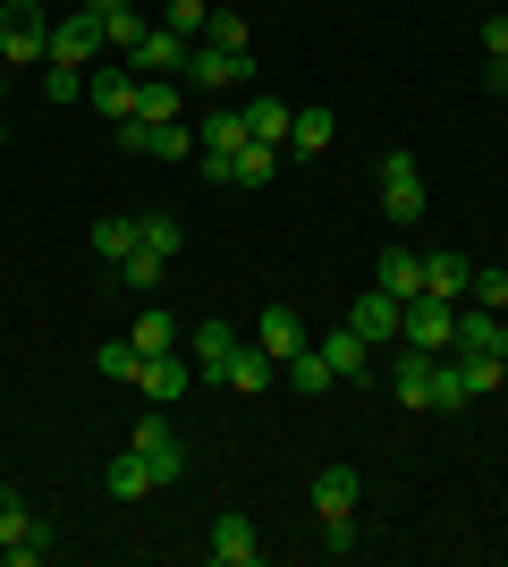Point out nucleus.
<instances>
[{"mask_svg":"<svg viewBox=\"0 0 508 567\" xmlns=\"http://www.w3.org/2000/svg\"><path fill=\"white\" fill-rule=\"evenodd\" d=\"M0 60H9V69H43V60H51L43 0H0Z\"/></svg>","mask_w":508,"mask_h":567,"instance_id":"1","label":"nucleus"},{"mask_svg":"<svg viewBox=\"0 0 508 567\" xmlns=\"http://www.w3.org/2000/svg\"><path fill=\"white\" fill-rule=\"evenodd\" d=\"M43 550H51V525L34 517V508H25L9 483H0V559H9V567H34Z\"/></svg>","mask_w":508,"mask_h":567,"instance_id":"2","label":"nucleus"},{"mask_svg":"<svg viewBox=\"0 0 508 567\" xmlns=\"http://www.w3.org/2000/svg\"><path fill=\"white\" fill-rule=\"evenodd\" d=\"M373 178H382V213L390 220H424L433 213V204H424V162H415V153H382Z\"/></svg>","mask_w":508,"mask_h":567,"instance_id":"3","label":"nucleus"},{"mask_svg":"<svg viewBox=\"0 0 508 567\" xmlns=\"http://www.w3.org/2000/svg\"><path fill=\"white\" fill-rule=\"evenodd\" d=\"M398 339H407V348H424V355H449V348H458V306H440V297H407Z\"/></svg>","mask_w":508,"mask_h":567,"instance_id":"4","label":"nucleus"},{"mask_svg":"<svg viewBox=\"0 0 508 567\" xmlns=\"http://www.w3.org/2000/svg\"><path fill=\"white\" fill-rule=\"evenodd\" d=\"M127 450H136V457H145V466H153V483H187V441L169 432V415H145Z\"/></svg>","mask_w":508,"mask_h":567,"instance_id":"5","label":"nucleus"},{"mask_svg":"<svg viewBox=\"0 0 508 567\" xmlns=\"http://www.w3.org/2000/svg\"><path fill=\"white\" fill-rule=\"evenodd\" d=\"M94 51H102V18H94V9L51 18V60H60V69H94Z\"/></svg>","mask_w":508,"mask_h":567,"instance_id":"6","label":"nucleus"},{"mask_svg":"<svg viewBox=\"0 0 508 567\" xmlns=\"http://www.w3.org/2000/svg\"><path fill=\"white\" fill-rule=\"evenodd\" d=\"M187 76L204 85V94H229V85H246V76H255V51H220V43H195V51H187Z\"/></svg>","mask_w":508,"mask_h":567,"instance_id":"7","label":"nucleus"},{"mask_svg":"<svg viewBox=\"0 0 508 567\" xmlns=\"http://www.w3.org/2000/svg\"><path fill=\"white\" fill-rule=\"evenodd\" d=\"M136 94H145V76H127V69H85V102H94L111 127H120V118H136Z\"/></svg>","mask_w":508,"mask_h":567,"instance_id":"8","label":"nucleus"},{"mask_svg":"<svg viewBox=\"0 0 508 567\" xmlns=\"http://www.w3.org/2000/svg\"><path fill=\"white\" fill-rule=\"evenodd\" d=\"M187 34H169V25H145V34H136V51H120L127 69H145V76H169V69H187Z\"/></svg>","mask_w":508,"mask_h":567,"instance_id":"9","label":"nucleus"},{"mask_svg":"<svg viewBox=\"0 0 508 567\" xmlns=\"http://www.w3.org/2000/svg\"><path fill=\"white\" fill-rule=\"evenodd\" d=\"M398 322H407V306H398L390 288H373V297H356V313H348V331H356L364 348H382V339H398Z\"/></svg>","mask_w":508,"mask_h":567,"instance_id":"10","label":"nucleus"},{"mask_svg":"<svg viewBox=\"0 0 508 567\" xmlns=\"http://www.w3.org/2000/svg\"><path fill=\"white\" fill-rule=\"evenodd\" d=\"M187 348H195V381H212V390H220L229 355H238V331H229V322H195V331H187Z\"/></svg>","mask_w":508,"mask_h":567,"instance_id":"11","label":"nucleus"},{"mask_svg":"<svg viewBox=\"0 0 508 567\" xmlns=\"http://www.w3.org/2000/svg\"><path fill=\"white\" fill-rule=\"evenodd\" d=\"M255 550H263V543H255V525H246V517H212V534H204V559H212V567H255Z\"/></svg>","mask_w":508,"mask_h":567,"instance_id":"12","label":"nucleus"},{"mask_svg":"<svg viewBox=\"0 0 508 567\" xmlns=\"http://www.w3.org/2000/svg\"><path fill=\"white\" fill-rule=\"evenodd\" d=\"M458 348H466V355H508L500 306H458Z\"/></svg>","mask_w":508,"mask_h":567,"instance_id":"13","label":"nucleus"},{"mask_svg":"<svg viewBox=\"0 0 508 567\" xmlns=\"http://www.w3.org/2000/svg\"><path fill=\"white\" fill-rule=\"evenodd\" d=\"M255 348L271 355V364H289L297 348H314V339H305V322H297L289 306H263V322H255Z\"/></svg>","mask_w":508,"mask_h":567,"instance_id":"14","label":"nucleus"},{"mask_svg":"<svg viewBox=\"0 0 508 567\" xmlns=\"http://www.w3.org/2000/svg\"><path fill=\"white\" fill-rule=\"evenodd\" d=\"M390 399H398V406H424V415H433V355H424V348H407L398 364H390Z\"/></svg>","mask_w":508,"mask_h":567,"instance_id":"15","label":"nucleus"},{"mask_svg":"<svg viewBox=\"0 0 508 567\" xmlns=\"http://www.w3.org/2000/svg\"><path fill=\"white\" fill-rule=\"evenodd\" d=\"M238 144H255V136H246V111H238V102H220V111L195 118V153H238Z\"/></svg>","mask_w":508,"mask_h":567,"instance_id":"16","label":"nucleus"},{"mask_svg":"<svg viewBox=\"0 0 508 567\" xmlns=\"http://www.w3.org/2000/svg\"><path fill=\"white\" fill-rule=\"evenodd\" d=\"M356 499H364V474H348V466L314 474V517H356Z\"/></svg>","mask_w":508,"mask_h":567,"instance_id":"17","label":"nucleus"},{"mask_svg":"<svg viewBox=\"0 0 508 567\" xmlns=\"http://www.w3.org/2000/svg\"><path fill=\"white\" fill-rule=\"evenodd\" d=\"M136 390H145L153 406H178V399H187V364H178V348H169V355H145Z\"/></svg>","mask_w":508,"mask_h":567,"instance_id":"18","label":"nucleus"},{"mask_svg":"<svg viewBox=\"0 0 508 567\" xmlns=\"http://www.w3.org/2000/svg\"><path fill=\"white\" fill-rule=\"evenodd\" d=\"M289 127H297V102H280V94L246 102V136H255V144H289Z\"/></svg>","mask_w":508,"mask_h":567,"instance_id":"19","label":"nucleus"},{"mask_svg":"<svg viewBox=\"0 0 508 567\" xmlns=\"http://www.w3.org/2000/svg\"><path fill=\"white\" fill-rule=\"evenodd\" d=\"M322 364H331L348 390H356V381H373V348H364L356 331H331V339H322Z\"/></svg>","mask_w":508,"mask_h":567,"instance_id":"20","label":"nucleus"},{"mask_svg":"<svg viewBox=\"0 0 508 567\" xmlns=\"http://www.w3.org/2000/svg\"><path fill=\"white\" fill-rule=\"evenodd\" d=\"M271 373H280V364H271L263 348H246V339H238V355H229V373H220V390H246V399H263V390H271Z\"/></svg>","mask_w":508,"mask_h":567,"instance_id":"21","label":"nucleus"},{"mask_svg":"<svg viewBox=\"0 0 508 567\" xmlns=\"http://www.w3.org/2000/svg\"><path fill=\"white\" fill-rule=\"evenodd\" d=\"M136 246H145V229H136V213H111V220H94V255L111 262V271H120V262L136 255Z\"/></svg>","mask_w":508,"mask_h":567,"instance_id":"22","label":"nucleus"},{"mask_svg":"<svg viewBox=\"0 0 508 567\" xmlns=\"http://www.w3.org/2000/svg\"><path fill=\"white\" fill-rule=\"evenodd\" d=\"M280 178V144H238L229 153V187H271Z\"/></svg>","mask_w":508,"mask_h":567,"instance_id":"23","label":"nucleus"},{"mask_svg":"<svg viewBox=\"0 0 508 567\" xmlns=\"http://www.w3.org/2000/svg\"><path fill=\"white\" fill-rule=\"evenodd\" d=\"M127 348H136V355H169V348H178V313L145 306V313H136V331H127Z\"/></svg>","mask_w":508,"mask_h":567,"instance_id":"24","label":"nucleus"},{"mask_svg":"<svg viewBox=\"0 0 508 567\" xmlns=\"http://www.w3.org/2000/svg\"><path fill=\"white\" fill-rule=\"evenodd\" d=\"M466 280H475V262H458V255H424V297L458 306V297H466Z\"/></svg>","mask_w":508,"mask_h":567,"instance_id":"25","label":"nucleus"},{"mask_svg":"<svg viewBox=\"0 0 508 567\" xmlns=\"http://www.w3.org/2000/svg\"><path fill=\"white\" fill-rule=\"evenodd\" d=\"M373 288H390L398 306H407V297H424V255H407V246H390V255H382V280H373Z\"/></svg>","mask_w":508,"mask_h":567,"instance_id":"26","label":"nucleus"},{"mask_svg":"<svg viewBox=\"0 0 508 567\" xmlns=\"http://www.w3.org/2000/svg\"><path fill=\"white\" fill-rule=\"evenodd\" d=\"M102 483H111V499H120V508H127V499H145V492H162V483H153V466H145L136 450L111 457V474H102Z\"/></svg>","mask_w":508,"mask_h":567,"instance_id":"27","label":"nucleus"},{"mask_svg":"<svg viewBox=\"0 0 508 567\" xmlns=\"http://www.w3.org/2000/svg\"><path fill=\"white\" fill-rule=\"evenodd\" d=\"M85 9H94V18H102V43H111V51H136V34H145V18H136L127 0H85Z\"/></svg>","mask_w":508,"mask_h":567,"instance_id":"28","label":"nucleus"},{"mask_svg":"<svg viewBox=\"0 0 508 567\" xmlns=\"http://www.w3.org/2000/svg\"><path fill=\"white\" fill-rule=\"evenodd\" d=\"M458 406H475V390H466L458 355H433V415H458Z\"/></svg>","mask_w":508,"mask_h":567,"instance_id":"29","label":"nucleus"},{"mask_svg":"<svg viewBox=\"0 0 508 567\" xmlns=\"http://www.w3.org/2000/svg\"><path fill=\"white\" fill-rule=\"evenodd\" d=\"M280 373H289V390H305V399H322V390H339V373H331V364H322V348H297L289 364H280Z\"/></svg>","mask_w":508,"mask_h":567,"instance_id":"30","label":"nucleus"},{"mask_svg":"<svg viewBox=\"0 0 508 567\" xmlns=\"http://www.w3.org/2000/svg\"><path fill=\"white\" fill-rule=\"evenodd\" d=\"M331 136H339V118L314 102V111H297V127H289V153H331Z\"/></svg>","mask_w":508,"mask_h":567,"instance_id":"31","label":"nucleus"},{"mask_svg":"<svg viewBox=\"0 0 508 567\" xmlns=\"http://www.w3.org/2000/svg\"><path fill=\"white\" fill-rule=\"evenodd\" d=\"M120 280H127V288H136V297H153V288H162V280H169V255H153V246H136V255H127V262H120Z\"/></svg>","mask_w":508,"mask_h":567,"instance_id":"32","label":"nucleus"},{"mask_svg":"<svg viewBox=\"0 0 508 567\" xmlns=\"http://www.w3.org/2000/svg\"><path fill=\"white\" fill-rule=\"evenodd\" d=\"M162 25H169V34H187V43H204V25H212V0H162Z\"/></svg>","mask_w":508,"mask_h":567,"instance_id":"33","label":"nucleus"},{"mask_svg":"<svg viewBox=\"0 0 508 567\" xmlns=\"http://www.w3.org/2000/svg\"><path fill=\"white\" fill-rule=\"evenodd\" d=\"M136 118H178V76H145V94H136Z\"/></svg>","mask_w":508,"mask_h":567,"instance_id":"34","label":"nucleus"},{"mask_svg":"<svg viewBox=\"0 0 508 567\" xmlns=\"http://www.w3.org/2000/svg\"><path fill=\"white\" fill-rule=\"evenodd\" d=\"M458 355V373H466V390H475V399H491V390H500V355H466V348H449Z\"/></svg>","mask_w":508,"mask_h":567,"instance_id":"35","label":"nucleus"},{"mask_svg":"<svg viewBox=\"0 0 508 567\" xmlns=\"http://www.w3.org/2000/svg\"><path fill=\"white\" fill-rule=\"evenodd\" d=\"M204 43H220V51H246V43H255V25H246L238 9H212V25H204Z\"/></svg>","mask_w":508,"mask_h":567,"instance_id":"36","label":"nucleus"},{"mask_svg":"<svg viewBox=\"0 0 508 567\" xmlns=\"http://www.w3.org/2000/svg\"><path fill=\"white\" fill-rule=\"evenodd\" d=\"M136 229H145V246H153V255H169V262H178V246H187V237H178V220H169V213H136Z\"/></svg>","mask_w":508,"mask_h":567,"instance_id":"37","label":"nucleus"},{"mask_svg":"<svg viewBox=\"0 0 508 567\" xmlns=\"http://www.w3.org/2000/svg\"><path fill=\"white\" fill-rule=\"evenodd\" d=\"M43 102H85V69H60V60H43Z\"/></svg>","mask_w":508,"mask_h":567,"instance_id":"38","label":"nucleus"},{"mask_svg":"<svg viewBox=\"0 0 508 567\" xmlns=\"http://www.w3.org/2000/svg\"><path fill=\"white\" fill-rule=\"evenodd\" d=\"M322 550H331V559H356V550H364L356 517H322Z\"/></svg>","mask_w":508,"mask_h":567,"instance_id":"39","label":"nucleus"},{"mask_svg":"<svg viewBox=\"0 0 508 567\" xmlns=\"http://www.w3.org/2000/svg\"><path fill=\"white\" fill-rule=\"evenodd\" d=\"M94 364H102V373H111V381H136V373H145V355L127 348V339H111V348H102Z\"/></svg>","mask_w":508,"mask_h":567,"instance_id":"40","label":"nucleus"},{"mask_svg":"<svg viewBox=\"0 0 508 567\" xmlns=\"http://www.w3.org/2000/svg\"><path fill=\"white\" fill-rule=\"evenodd\" d=\"M466 297H475V306H508V271H475Z\"/></svg>","mask_w":508,"mask_h":567,"instance_id":"41","label":"nucleus"},{"mask_svg":"<svg viewBox=\"0 0 508 567\" xmlns=\"http://www.w3.org/2000/svg\"><path fill=\"white\" fill-rule=\"evenodd\" d=\"M484 60H508V9H491V18H484Z\"/></svg>","mask_w":508,"mask_h":567,"instance_id":"42","label":"nucleus"},{"mask_svg":"<svg viewBox=\"0 0 508 567\" xmlns=\"http://www.w3.org/2000/svg\"><path fill=\"white\" fill-rule=\"evenodd\" d=\"M484 85H491V94H508V60H484Z\"/></svg>","mask_w":508,"mask_h":567,"instance_id":"43","label":"nucleus"},{"mask_svg":"<svg viewBox=\"0 0 508 567\" xmlns=\"http://www.w3.org/2000/svg\"><path fill=\"white\" fill-rule=\"evenodd\" d=\"M0 94H9V60H0Z\"/></svg>","mask_w":508,"mask_h":567,"instance_id":"44","label":"nucleus"},{"mask_svg":"<svg viewBox=\"0 0 508 567\" xmlns=\"http://www.w3.org/2000/svg\"><path fill=\"white\" fill-rule=\"evenodd\" d=\"M500 390H508V355H500Z\"/></svg>","mask_w":508,"mask_h":567,"instance_id":"45","label":"nucleus"},{"mask_svg":"<svg viewBox=\"0 0 508 567\" xmlns=\"http://www.w3.org/2000/svg\"><path fill=\"white\" fill-rule=\"evenodd\" d=\"M0 144H9V127H0Z\"/></svg>","mask_w":508,"mask_h":567,"instance_id":"46","label":"nucleus"},{"mask_svg":"<svg viewBox=\"0 0 508 567\" xmlns=\"http://www.w3.org/2000/svg\"><path fill=\"white\" fill-rule=\"evenodd\" d=\"M500 9H508V0H500Z\"/></svg>","mask_w":508,"mask_h":567,"instance_id":"47","label":"nucleus"}]
</instances>
